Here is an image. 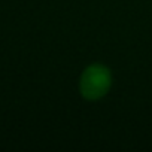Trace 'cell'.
I'll return each mask as SVG.
<instances>
[{"mask_svg":"<svg viewBox=\"0 0 152 152\" xmlns=\"http://www.w3.org/2000/svg\"><path fill=\"white\" fill-rule=\"evenodd\" d=\"M112 76L106 66L91 64L81 75L79 91L87 100H99L109 93Z\"/></svg>","mask_w":152,"mask_h":152,"instance_id":"6da1fadb","label":"cell"}]
</instances>
